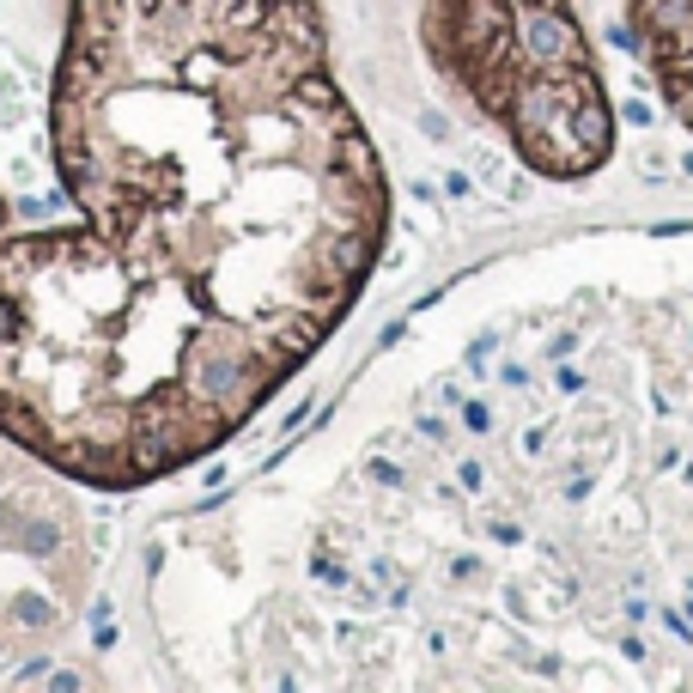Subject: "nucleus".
I'll list each match as a JSON object with an SVG mask.
<instances>
[{
	"instance_id": "1",
	"label": "nucleus",
	"mask_w": 693,
	"mask_h": 693,
	"mask_svg": "<svg viewBox=\"0 0 693 693\" xmlns=\"http://www.w3.org/2000/svg\"><path fill=\"white\" fill-rule=\"evenodd\" d=\"M49 165L80 225L0 231V438L104 493L238 438L390 231L317 0H67Z\"/></svg>"
},
{
	"instance_id": "2",
	"label": "nucleus",
	"mask_w": 693,
	"mask_h": 693,
	"mask_svg": "<svg viewBox=\"0 0 693 693\" xmlns=\"http://www.w3.org/2000/svg\"><path fill=\"white\" fill-rule=\"evenodd\" d=\"M420 49L535 177L584 183L614 159L602 67L566 0H426Z\"/></svg>"
},
{
	"instance_id": "3",
	"label": "nucleus",
	"mask_w": 693,
	"mask_h": 693,
	"mask_svg": "<svg viewBox=\"0 0 693 693\" xmlns=\"http://www.w3.org/2000/svg\"><path fill=\"white\" fill-rule=\"evenodd\" d=\"M627 25L663 104L693 128V0H627Z\"/></svg>"
},
{
	"instance_id": "4",
	"label": "nucleus",
	"mask_w": 693,
	"mask_h": 693,
	"mask_svg": "<svg viewBox=\"0 0 693 693\" xmlns=\"http://www.w3.org/2000/svg\"><path fill=\"white\" fill-rule=\"evenodd\" d=\"M0 225H7V201H0Z\"/></svg>"
}]
</instances>
